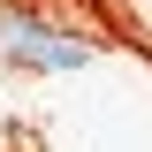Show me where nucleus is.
<instances>
[{
    "label": "nucleus",
    "mask_w": 152,
    "mask_h": 152,
    "mask_svg": "<svg viewBox=\"0 0 152 152\" xmlns=\"http://www.w3.org/2000/svg\"><path fill=\"white\" fill-rule=\"evenodd\" d=\"M8 61L15 69H84L91 46L84 38H61L53 23H38V15H8Z\"/></svg>",
    "instance_id": "nucleus-1"
}]
</instances>
